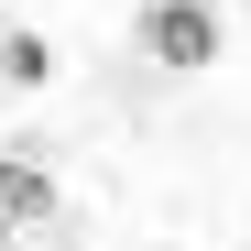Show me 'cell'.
I'll return each mask as SVG.
<instances>
[{
	"label": "cell",
	"mask_w": 251,
	"mask_h": 251,
	"mask_svg": "<svg viewBox=\"0 0 251 251\" xmlns=\"http://www.w3.org/2000/svg\"><path fill=\"white\" fill-rule=\"evenodd\" d=\"M55 207H66V186L44 175V164H33V153H0V229H44Z\"/></svg>",
	"instance_id": "obj_2"
},
{
	"label": "cell",
	"mask_w": 251,
	"mask_h": 251,
	"mask_svg": "<svg viewBox=\"0 0 251 251\" xmlns=\"http://www.w3.org/2000/svg\"><path fill=\"white\" fill-rule=\"evenodd\" d=\"M44 66H55V55L33 44V33H0V76H11V88H44Z\"/></svg>",
	"instance_id": "obj_3"
},
{
	"label": "cell",
	"mask_w": 251,
	"mask_h": 251,
	"mask_svg": "<svg viewBox=\"0 0 251 251\" xmlns=\"http://www.w3.org/2000/svg\"><path fill=\"white\" fill-rule=\"evenodd\" d=\"M219 44H229V33H219L207 0H153V11H142V55H153L164 76H207Z\"/></svg>",
	"instance_id": "obj_1"
}]
</instances>
